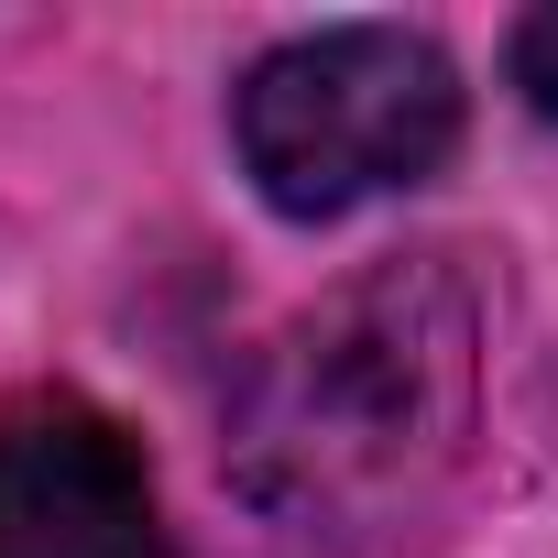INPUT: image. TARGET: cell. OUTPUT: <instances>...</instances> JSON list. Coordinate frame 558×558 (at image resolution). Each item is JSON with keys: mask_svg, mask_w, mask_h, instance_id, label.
<instances>
[{"mask_svg": "<svg viewBox=\"0 0 558 558\" xmlns=\"http://www.w3.org/2000/svg\"><path fill=\"white\" fill-rule=\"evenodd\" d=\"M482 438V286L460 252H395L263 340L230 405V482L307 547H395Z\"/></svg>", "mask_w": 558, "mask_h": 558, "instance_id": "cell-1", "label": "cell"}, {"mask_svg": "<svg viewBox=\"0 0 558 558\" xmlns=\"http://www.w3.org/2000/svg\"><path fill=\"white\" fill-rule=\"evenodd\" d=\"M241 175L274 219H351L395 186H427L460 143V77L405 23H329L274 45L230 99Z\"/></svg>", "mask_w": 558, "mask_h": 558, "instance_id": "cell-2", "label": "cell"}, {"mask_svg": "<svg viewBox=\"0 0 558 558\" xmlns=\"http://www.w3.org/2000/svg\"><path fill=\"white\" fill-rule=\"evenodd\" d=\"M0 558H165L154 471L99 405L0 416Z\"/></svg>", "mask_w": 558, "mask_h": 558, "instance_id": "cell-3", "label": "cell"}, {"mask_svg": "<svg viewBox=\"0 0 558 558\" xmlns=\"http://www.w3.org/2000/svg\"><path fill=\"white\" fill-rule=\"evenodd\" d=\"M504 66H514V88H525V110H536V121H558V0H547V12H525V23H514V45H504Z\"/></svg>", "mask_w": 558, "mask_h": 558, "instance_id": "cell-4", "label": "cell"}]
</instances>
